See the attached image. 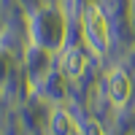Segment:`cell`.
Wrapping results in <instances>:
<instances>
[{
	"label": "cell",
	"instance_id": "cell-4",
	"mask_svg": "<svg viewBox=\"0 0 135 135\" xmlns=\"http://www.w3.org/2000/svg\"><path fill=\"white\" fill-rule=\"evenodd\" d=\"M51 135H76L78 132V124L73 122V116L68 114V111H62V108H57L51 114Z\"/></svg>",
	"mask_w": 135,
	"mask_h": 135
},
{
	"label": "cell",
	"instance_id": "cell-2",
	"mask_svg": "<svg viewBox=\"0 0 135 135\" xmlns=\"http://www.w3.org/2000/svg\"><path fill=\"white\" fill-rule=\"evenodd\" d=\"M130 92H132V84H130L127 73L114 68L111 76H108V97H111V103L116 108H124V103L130 100Z\"/></svg>",
	"mask_w": 135,
	"mask_h": 135
},
{
	"label": "cell",
	"instance_id": "cell-1",
	"mask_svg": "<svg viewBox=\"0 0 135 135\" xmlns=\"http://www.w3.org/2000/svg\"><path fill=\"white\" fill-rule=\"evenodd\" d=\"M81 27H84V38L89 43V49L95 54H103L111 43V30H108V19L103 16L95 3H89L81 14Z\"/></svg>",
	"mask_w": 135,
	"mask_h": 135
},
{
	"label": "cell",
	"instance_id": "cell-3",
	"mask_svg": "<svg viewBox=\"0 0 135 135\" xmlns=\"http://www.w3.org/2000/svg\"><path fill=\"white\" fill-rule=\"evenodd\" d=\"M62 70L70 76V78H78L84 70H86V54L81 49H68L65 51V57H62Z\"/></svg>",
	"mask_w": 135,
	"mask_h": 135
},
{
	"label": "cell",
	"instance_id": "cell-5",
	"mask_svg": "<svg viewBox=\"0 0 135 135\" xmlns=\"http://www.w3.org/2000/svg\"><path fill=\"white\" fill-rule=\"evenodd\" d=\"M78 135H105V132H103V124H100V122L86 119V122L78 124Z\"/></svg>",
	"mask_w": 135,
	"mask_h": 135
}]
</instances>
